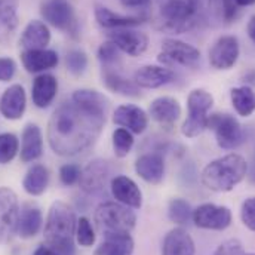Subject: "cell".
<instances>
[{"label":"cell","mask_w":255,"mask_h":255,"mask_svg":"<svg viewBox=\"0 0 255 255\" xmlns=\"http://www.w3.org/2000/svg\"><path fill=\"white\" fill-rule=\"evenodd\" d=\"M104 124L106 113L88 110L73 101L64 103L49 119V145L60 156H76L98 139Z\"/></svg>","instance_id":"1"},{"label":"cell","mask_w":255,"mask_h":255,"mask_svg":"<svg viewBox=\"0 0 255 255\" xmlns=\"http://www.w3.org/2000/svg\"><path fill=\"white\" fill-rule=\"evenodd\" d=\"M77 218L70 205L57 200L48 212L45 224V242L60 255H74Z\"/></svg>","instance_id":"2"},{"label":"cell","mask_w":255,"mask_h":255,"mask_svg":"<svg viewBox=\"0 0 255 255\" xmlns=\"http://www.w3.org/2000/svg\"><path fill=\"white\" fill-rule=\"evenodd\" d=\"M248 174L247 160L236 153L221 156L209 162L202 171V183L217 193L232 191Z\"/></svg>","instance_id":"3"},{"label":"cell","mask_w":255,"mask_h":255,"mask_svg":"<svg viewBox=\"0 0 255 255\" xmlns=\"http://www.w3.org/2000/svg\"><path fill=\"white\" fill-rule=\"evenodd\" d=\"M203 0H157L156 27L175 34L187 33L199 22Z\"/></svg>","instance_id":"4"},{"label":"cell","mask_w":255,"mask_h":255,"mask_svg":"<svg viewBox=\"0 0 255 255\" xmlns=\"http://www.w3.org/2000/svg\"><path fill=\"white\" fill-rule=\"evenodd\" d=\"M94 223L97 230L106 238L110 235L130 233L135 227L136 215L130 208L119 202H103L95 209Z\"/></svg>","instance_id":"5"},{"label":"cell","mask_w":255,"mask_h":255,"mask_svg":"<svg viewBox=\"0 0 255 255\" xmlns=\"http://www.w3.org/2000/svg\"><path fill=\"white\" fill-rule=\"evenodd\" d=\"M214 106V97L205 89H193L187 97L189 116L184 121L181 132L187 138H196L208 129V113Z\"/></svg>","instance_id":"6"},{"label":"cell","mask_w":255,"mask_h":255,"mask_svg":"<svg viewBox=\"0 0 255 255\" xmlns=\"http://www.w3.org/2000/svg\"><path fill=\"white\" fill-rule=\"evenodd\" d=\"M208 128L214 129L220 148L235 150L242 145L245 133L239 121L232 115H214L208 119Z\"/></svg>","instance_id":"7"},{"label":"cell","mask_w":255,"mask_h":255,"mask_svg":"<svg viewBox=\"0 0 255 255\" xmlns=\"http://www.w3.org/2000/svg\"><path fill=\"white\" fill-rule=\"evenodd\" d=\"M19 203L16 193L9 187H0V244H6L18 230Z\"/></svg>","instance_id":"8"},{"label":"cell","mask_w":255,"mask_h":255,"mask_svg":"<svg viewBox=\"0 0 255 255\" xmlns=\"http://www.w3.org/2000/svg\"><path fill=\"white\" fill-rule=\"evenodd\" d=\"M193 223L205 230H226L232 224V211L227 206L203 203L193 211Z\"/></svg>","instance_id":"9"},{"label":"cell","mask_w":255,"mask_h":255,"mask_svg":"<svg viewBox=\"0 0 255 255\" xmlns=\"http://www.w3.org/2000/svg\"><path fill=\"white\" fill-rule=\"evenodd\" d=\"M241 46L236 36H221L209 51V64L217 70H230L238 63Z\"/></svg>","instance_id":"10"},{"label":"cell","mask_w":255,"mask_h":255,"mask_svg":"<svg viewBox=\"0 0 255 255\" xmlns=\"http://www.w3.org/2000/svg\"><path fill=\"white\" fill-rule=\"evenodd\" d=\"M160 60L166 63L180 64L183 67H194L200 61V51L183 40L165 39L162 42Z\"/></svg>","instance_id":"11"},{"label":"cell","mask_w":255,"mask_h":255,"mask_svg":"<svg viewBox=\"0 0 255 255\" xmlns=\"http://www.w3.org/2000/svg\"><path fill=\"white\" fill-rule=\"evenodd\" d=\"M40 13L46 22L63 31H71L76 24L73 6L67 0H46Z\"/></svg>","instance_id":"12"},{"label":"cell","mask_w":255,"mask_h":255,"mask_svg":"<svg viewBox=\"0 0 255 255\" xmlns=\"http://www.w3.org/2000/svg\"><path fill=\"white\" fill-rule=\"evenodd\" d=\"M109 40L122 52L130 57H139L148 48V37L133 28H118L109 33Z\"/></svg>","instance_id":"13"},{"label":"cell","mask_w":255,"mask_h":255,"mask_svg":"<svg viewBox=\"0 0 255 255\" xmlns=\"http://www.w3.org/2000/svg\"><path fill=\"white\" fill-rule=\"evenodd\" d=\"M110 175V166L103 159L91 160L80 174V189L89 194H97L104 190Z\"/></svg>","instance_id":"14"},{"label":"cell","mask_w":255,"mask_h":255,"mask_svg":"<svg viewBox=\"0 0 255 255\" xmlns=\"http://www.w3.org/2000/svg\"><path fill=\"white\" fill-rule=\"evenodd\" d=\"M181 106L172 97H159L150 103L148 116L162 127L171 128L181 118Z\"/></svg>","instance_id":"15"},{"label":"cell","mask_w":255,"mask_h":255,"mask_svg":"<svg viewBox=\"0 0 255 255\" xmlns=\"http://www.w3.org/2000/svg\"><path fill=\"white\" fill-rule=\"evenodd\" d=\"M113 122L132 133H142L148 127V115L138 106L124 104L115 110Z\"/></svg>","instance_id":"16"},{"label":"cell","mask_w":255,"mask_h":255,"mask_svg":"<svg viewBox=\"0 0 255 255\" xmlns=\"http://www.w3.org/2000/svg\"><path fill=\"white\" fill-rule=\"evenodd\" d=\"M174 79V71L162 65H142L133 74V82L136 86L144 89H157L171 83Z\"/></svg>","instance_id":"17"},{"label":"cell","mask_w":255,"mask_h":255,"mask_svg":"<svg viewBox=\"0 0 255 255\" xmlns=\"http://www.w3.org/2000/svg\"><path fill=\"white\" fill-rule=\"evenodd\" d=\"M27 107L25 91L21 85L9 86L0 98V113L7 121H18L22 118Z\"/></svg>","instance_id":"18"},{"label":"cell","mask_w":255,"mask_h":255,"mask_svg":"<svg viewBox=\"0 0 255 255\" xmlns=\"http://www.w3.org/2000/svg\"><path fill=\"white\" fill-rule=\"evenodd\" d=\"M112 194L116 202L132 209H139L142 206V193L136 183L125 175H118L112 180L110 184Z\"/></svg>","instance_id":"19"},{"label":"cell","mask_w":255,"mask_h":255,"mask_svg":"<svg viewBox=\"0 0 255 255\" xmlns=\"http://www.w3.org/2000/svg\"><path fill=\"white\" fill-rule=\"evenodd\" d=\"M135 172L148 184H159L165 175V162L159 153H145L135 162Z\"/></svg>","instance_id":"20"},{"label":"cell","mask_w":255,"mask_h":255,"mask_svg":"<svg viewBox=\"0 0 255 255\" xmlns=\"http://www.w3.org/2000/svg\"><path fill=\"white\" fill-rule=\"evenodd\" d=\"M51 42V31L48 25L39 19L30 21L19 39V45L24 51H34V49H46Z\"/></svg>","instance_id":"21"},{"label":"cell","mask_w":255,"mask_h":255,"mask_svg":"<svg viewBox=\"0 0 255 255\" xmlns=\"http://www.w3.org/2000/svg\"><path fill=\"white\" fill-rule=\"evenodd\" d=\"M58 92V80L52 74H39L31 88V98L36 107L46 109L51 106V103L55 100Z\"/></svg>","instance_id":"22"},{"label":"cell","mask_w":255,"mask_h":255,"mask_svg":"<svg viewBox=\"0 0 255 255\" xmlns=\"http://www.w3.org/2000/svg\"><path fill=\"white\" fill-rule=\"evenodd\" d=\"M95 19L97 22L104 28H132L138 24H142L147 16L145 15H121L113 10H110L106 6H97L95 9Z\"/></svg>","instance_id":"23"},{"label":"cell","mask_w":255,"mask_h":255,"mask_svg":"<svg viewBox=\"0 0 255 255\" xmlns=\"http://www.w3.org/2000/svg\"><path fill=\"white\" fill-rule=\"evenodd\" d=\"M43 153V136L40 128L34 124H28L22 130L21 136V160L24 163L37 160Z\"/></svg>","instance_id":"24"},{"label":"cell","mask_w":255,"mask_h":255,"mask_svg":"<svg viewBox=\"0 0 255 255\" xmlns=\"http://www.w3.org/2000/svg\"><path fill=\"white\" fill-rule=\"evenodd\" d=\"M58 54L52 49H34L22 51L21 63L28 73H42L58 65Z\"/></svg>","instance_id":"25"},{"label":"cell","mask_w":255,"mask_h":255,"mask_svg":"<svg viewBox=\"0 0 255 255\" xmlns=\"http://www.w3.org/2000/svg\"><path fill=\"white\" fill-rule=\"evenodd\" d=\"M196 247L191 236L181 227L172 229L163 241L162 255H194Z\"/></svg>","instance_id":"26"},{"label":"cell","mask_w":255,"mask_h":255,"mask_svg":"<svg viewBox=\"0 0 255 255\" xmlns=\"http://www.w3.org/2000/svg\"><path fill=\"white\" fill-rule=\"evenodd\" d=\"M18 22V0H0V45L12 39Z\"/></svg>","instance_id":"27"},{"label":"cell","mask_w":255,"mask_h":255,"mask_svg":"<svg viewBox=\"0 0 255 255\" xmlns=\"http://www.w3.org/2000/svg\"><path fill=\"white\" fill-rule=\"evenodd\" d=\"M133 239L129 233L110 235L104 238V242L97 247L94 255H132L133 254Z\"/></svg>","instance_id":"28"},{"label":"cell","mask_w":255,"mask_h":255,"mask_svg":"<svg viewBox=\"0 0 255 255\" xmlns=\"http://www.w3.org/2000/svg\"><path fill=\"white\" fill-rule=\"evenodd\" d=\"M103 85L109 91L124 97H139V88L136 86V83L113 70H106L103 73Z\"/></svg>","instance_id":"29"},{"label":"cell","mask_w":255,"mask_h":255,"mask_svg":"<svg viewBox=\"0 0 255 255\" xmlns=\"http://www.w3.org/2000/svg\"><path fill=\"white\" fill-rule=\"evenodd\" d=\"M42 224H43V215H42L40 209L27 206L19 214L16 232L22 239H30V238H34L40 232Z\"/></svg>","instance_id":"30"},{"label":"cell","mask_w":255,"mask_h":255,"mask_svg":"<svg viewBox=\"0 0 255 255\" xmlns=\"http://www.w3.org/2000/svg\"><path fill=\"white\" fill-rule=\"evenodd\" d=\"M49 184V172L43 165H33L24 180H22V187L31 196H40L48 189Z\"/></svg>","instance_id":"31"},{"label":"cell","mask_w":255,"mask_h":255,"mask_svg":"<svg viewBox=\"0 0 255 255\" xmlns=\"http://www.w3.org/2000/svg\"><path fill=\"white\" fill-rule=\"evenodd\" d=\"M235 112L242 118H250L255 112V92L250 86H238L230 91Z\"/></svg>","instance_id":"32"},{"label":"cell","mask_w":255,"mask_h":255,"mask_svg":"<svg viewBox=\"0 0 255 255\" xmlns=\"http://www.w3.org/2000/svg\"><path fill=\"white\" fill-rule=\"evenodd\" d=\"M71 101L98 113H107V100L103 94L94 89H79L73 94Z\"/></svg>","instance_id":"33"},{"label":"cell","mask_w":255,"mask_h":255,"mask_svg":"<svg viewBox=\"0 0 255 255\" xmlns=\"http://www.w3.org/2000/svg\"><path fill=\"white\" fill-rule=\"evenodd\" d=\"M191 215H193V209H191L190 203L184 199L175 197L169 202L168 205V217L172 223L184 226L190 221Z\"/></svg>","instance_id":"34"},{"label":"cell","mask_w":255,"mask_h":255,"mask_svg":"<svg viewBox=\"0 0 255 255\" xmlns=\"http://www.w3.org/2000/svg\"><path fill=\"white\" fill-rule=\"evenodd\" d=\"M112 144H113V151L118 157L121 159L127 157L133 147V135L130 130H128L125 128H118L113 132Z\"/></svg>","instance_id":"35"},{"label":"cell","mask_w":255,"mask_h":255,"mask_svg":"<svg viewBox=\"0 0 255 255\" xmlns=\"http://www.w3.org/2000/svg\"><path fill=\"white\" fill-rule=\"evenodd\" d=\"M19 151V141L10 132L0 133V165H6L15 159Z\"/></svg>","instance_id":"36"},{"label":"cell","mask_w":255,"mask_h":255,"mask_svg":"<svg viewBox=\"0 0 255 255\" xmlns=\"http://www.w3.org/2000/svg\"><path fill=\"white\" fill-rule=\"evenodd\" d=\"M76 241L80 247H92L95 244V232L92 229L91 221L86 217H80L77 220V227H76Z\"/></svg>","instance_id":"37"},{"label":"cell","mask_w":255,"mask_h":255,"mask_svg":"<svg viewBox=\"0 0 255 255\" xmlns=\"http://www.w3.org/2000/svg\"><path fill=\"white\" fill-rule=\"evenodd\" d=\"M65 64H67V68L71 74L80 76L85 73V70L88 67V55L80 49H73L67 54Z\"/></svg>","instance_id":"38"},{"label":"cell","mask_w":255,"mask_h":255,"mask_svg":"<svg viewBox=\"0 0 255 255\" xmlns=\"http://www.w3.org/2000/svg\"><path fill=\"white\" fill-rule=\"evenodd\" d=\"M98 60L103 64V67H109L119 60V49L109 40L103 43L98 49Z\"/></svg>","instance_id":"39"},{"label":"cell","mask_w":255,"mask_h":255,"mask_svg":"<svg viewBox=\"0 0 255 255\" xmlns=\"http://www.w3.org/2000/svg\"><path fill=\"white\" fill-rule=\"evenodd\" d=\"M80 174H82V169L79 165L67 163V165H63L60 169V180L64 186H73V184L79 183Z\"/></svg>","instance_id":"40"},{"label":"cell","mask_w":255,"mask_h":255,"mask_svg":"<svg viewBox=\"0 0 255 255\" xmlns=\"http://www.w3.org/2000/svg\"><path fill=\"white\" fill-rule=\"evenodd\" d=\"M241 218L242 223L250 229L255 232V196L254 197H248L241 208Z\"/></svg>","instance_id":"41"},{"label":"cell","mask_w":255,"mask_h":255,"mask_svg":"<svg viewBox=\"0 0 255 255\" xmlns=\"http://www.w3.org/2000/svg\"><path fill=\"white\" fill-rule=\"evenodd\" d=\"M214 255H245V251L239 239H229L217 248Z\"/></svg>","instance_id":"42"},{"label":"cell","mask_w":255,"mask_h":255,"mask_svg":"<svg viewBox=\"0 0 255 255\" xmlns=\"http://www.w3.org/2000/svg\"><path fill=\"white\" fill-rule=\"evenodd\" d=\"M16 71V64L12 58H0V82H9Z\"/></svg>","instance_id":"43"},{"label":"cell","mask_w":255,"mask_h":255,"mask_svg":"<svg viewBox=\"0 0 255 255\" xmlns=\"http://www.w3.org/2000/svg\"><path fill=\"white\" fill-rule=\"evenodd\" d=\"M125 7H144L151 0H119Z\"/></svg>","instance_id":"44"},{"label":"cell","mask_w":255,"mask_h":255,"mask_svg":"<svg viewBox=\"0 0 255 255\" xmlns=\"http://www.w3.org/2000/svg\"><path fill=\"white\" fill-rule=\"evenodd\" d=\"M33 255H60L57 251H54L52 248H49L48 245H40Z\"/></svg>","instance_id":"45"},{"label":"cell","mask_w":255,"mask_h":255,"mask_svg":"<svg viewBox=\"0 0 255 255\" xmlns=\"http://www.w3.org/2000/svg\"><path fill=\"white\" fill-rule=\"evenodd\" d=\"M247 33L250 36V39L255 43V15H253L248 21V25H247Z\"/></svg>","instance_id":"46"},{"label":"cell","mask_w":255,"mask_h":255,"mask_svg":"<svg viewBox=\"0 0 255 255\" xmlns=\"http://www.w3.org/2000/svg\"><path fill=\"white\" fill-rule=\"evenodd\" d=\"M235 3H236V6H242V7H245V6H251V4H254L255 0H235Z\"/></svg>","instance_id":"47"},{"label":"cell","mask_w":255,"mask_h":255,"mask_svg":"<svg viewBox=\"0 0 255 255\" xmlns=\"http://www.w3.org/2000/svg\"><path fill=\"white\" fill-rule=\"evenodd\" d=\"M250 178H251V181H253V183H255V162H254V166H253V171H251Z\"/></svg>","instance_id":"48"},{"label":"cell","mask_w":255,"mask_h":255,"mask_svg":"<svg viewBox=\"0 0 255 255\" xmlns=\"http://www.w3.org/2000/svg\"><path fill=\"white\" fill-rule=\"evenodd\" d=\"M245 255H255V254H245Z\"/></svg>","instance_id":"49"}]
</instances>
